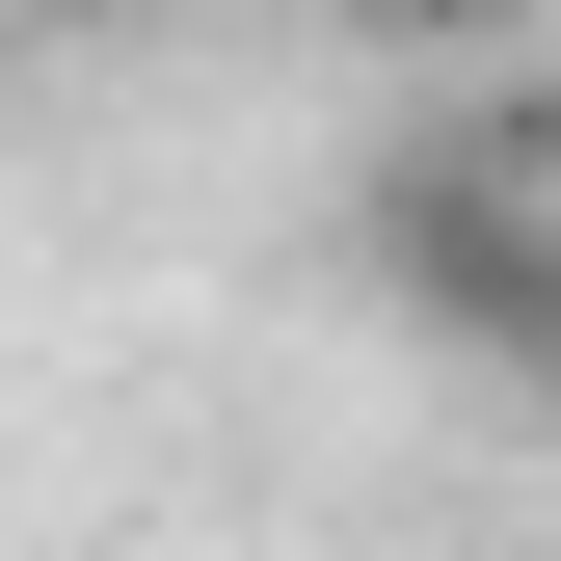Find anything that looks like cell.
<instances>
[{
    "mask_svg": "<svg viewBox=\"0 0 561 561\" xmlns=\"http://www.w3.org/2000/svg\"><path fill=\"white\" fill-rule=\"evenodd\" d=\"M321 27H401V54H508L535 0H321Z\"/></svg>",
    "mask_w": 561,
    "mask_h": 561,
    "instance_id": "obj_2",
    "label": "cell"
},
{
    "mask_svg": "<svg viewBox=\"0 0 561 561\" xmlns=\"http://www.w3.org/2000/svg\"><path fill=\"white\" fill-rule=\"evenodd\" d=\"M375 267H401V321H455V347H508V375H561V215H535V187H481V161L375 187Z\"/></svg>",
    "mask_w": 561,
    "mask_h": 561,
    "instance_id": "obj_1",
    "label": "cell"
}]
</instances>
